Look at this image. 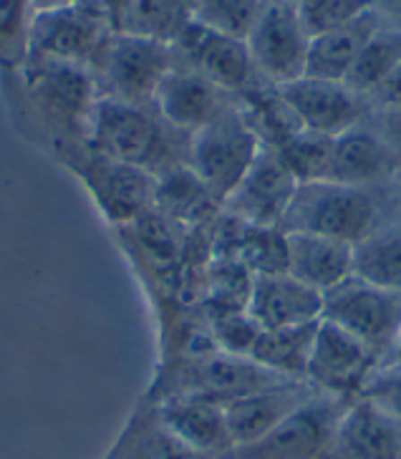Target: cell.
<instances>
[{
    "label": "cell",
    "instance_id": "obj_1",
    "mask_svg": "<svg viewBox=\"0 0 401 459\" xmlns=\"http://www.w3.org/2000/svg\"><path fill=\"white\" fill-rule=\"evenodd\" d=\"M13 76L21 83L31 124L54 154L89 142L96 104L101 99L89 68L28 56Z\"/></svg>",
    "mask_w": 401,
    "mask_h": 459
},
{
    "label": "cell",
    "instance_id": "obj_2",
    "mask_svg": "<svg viewBox=\"0 0 401 459\" xmlns=\"http://www.w3.org/2000/svg\"><path fill=\"white\" fill-rule=\"evenodd\" d=\"M86 144L160 179L179 167H189L192 134L172 126L154 104L139 107L99 99Z\"/></svg>",
    "mask_w": 401,
    "mask_h": 459
},
{
    "label": "cell",
    "instance_id": "obj_3",
    "mask_svg": "<svg viewBox=\"0 0 401 459\" xmlns=\"http://www.w3.org/2000/svg\"><path fill=\"white\" fill-rule=\"evenodd\" d=\"M384 215L374 187H348L338 182L298 185L293 203L278 228L288 232L323 235L341 243L359 245L374 235Z\"/></svg>",
    "mask_w": 401,
    "mask_h": 459
},
{
    "label": "cell",
    "instance_id": "obj_4",
    "mask_svg": "<svg viewBox=\"0 0 401 459\" xmlns=\"http://www.w3.org/2000/svg\"><path fill=\"white\" fill-rule=\"evenodd\" d=\"M283 381H291V378H283L267 371L266 366H260L248 356H230V353L214 351L160 364L157 377L152 381L144 399L157 404L167 396L195 394V396H205V399H213L217 404L225 406L240 396L275 386Z\"/></svg>",
    "mask_w": 401,
    "mask_h": 459
},
{
    "label": "cell",
    "instance_id": "obj_5",
    "mask_svg": "<svg viewBox=\"0 0 401 459\" xmlns=\"http://www.w3.org/2000/svg\"><path fill=\"white\" fill-rule=\"evenodd\" d=\"M56 160L86 187L99 212L117 230L154 210L157 177L144 169L107 157L89 144L64 149L56 154Z\"/></svg>",
    "mask_w": 401,
    "mask_h": 459
},
{
    "label": "cell",
    "instance_id": "obj_6",
    "mask_svg": "<svg viewBox=\"0 0 401 459\" xmlns=\"http://www.w3.org/2000/svg\"><path fill=\"white\" fill-rule=\"evenodd\" d=\"M263 142L248 122L240 101L228 107L214 122L192 134L189 144V169L200 177L205 187L225 204L230 192L253 167Z\"/></svg>",
    "mask_w": 401,
    "mask_h": 459
},
{
    "label": "cell",
    "instance_id": "obj_7",
    "mask_svg": "<svg viewBox=\"0 0 401 459\" xmlns=\"http://www.w3.org/2000/svg\"><path fill=\"white\" fill-rule=\"evenodd\" d=\"M114 36L107 0H79L33 15L28 56L92 68Z\"/></svg>",
    "mask_w": 401,
    "mask_h": 459
},
{
    "label": "cell",
    "instance_id": "obj_8",
    "mask_svg": "<svg viewBox=\"0 0 401 459\" xmlns=\"http://www.w3.org/2000/svg\"><path fill=\"white\" fill-rule=\"evenodd\" d=\"M177 66L174 46L114 33L92 68L101 99L152 107L164 76Z\"/></svg>",
    "mask_w": 401,
    "mask_h": 459
},
{
    "label": "cell",
    "instance_id": "obj_9",
    "mask_svg": "<svg viewBox=\"0 0 401 459\" xmlns=\"http://www.w3.org/2000/svg\"><path fill=\"white\" fill-rule=\"evenodd\" d=\"M348 404L351 399L316 392L278 427L250 445L232 446L220 459H326Z\"/></svg>",
    "mask_w": 401,
    "mask_h": 459
},
{
    "label": "cell",
    "instance_id": "obj_10",
    "mask_svg": "<svg viewBox=\"0 0 401 459\" xmlns=\"http://www.w3.org/2000/svg\"><path fill=\"white\" fill-rule=\"evenodd\" d=\"M321 318L363 341L387 364L401 336V293L351 275L323 293Z\"/></svg>",
    "mask_w": 401,
    "mask_h": 459
},
{
    "label": "cell",
    "instance_id": "obj_11",
    "mask_svg": "<svg viewBox=\"0 0 401 459\" xmlns=\"http://www.w3.org/2000/svg\"><path fill=\"white\" fill-rule=\"evenodd\" d=\"M248 48L260 79L273 86L298 82L306 76L310 36L298 13L295 0H267L257 18Z\"/></svg>",
    "mask_w": 401,
    "mask_h": 459
},
{
    "label": "cell",
    "instance_id": "obj_12",
    "mask_svg": "<svg viewBox=\"0 0 401 459\" xmlns=\"http://www.w3.org/2000/svg\"><path fill=\"white\" fill-rule=\"evenodd\" d=\"M381 364L384 359L374 349H369L348 331L321 318L313 351L308 359L306 381L316 392L341 396V399H356L363 384Z\"/></svg>",
    "mask_w": 401,
    "mask_h": 459
},
{
    "label": "cell",
    "instance_id": "obj_13",
    "mask_svg": "<svg viewBox=\"0 0 401 459\" xmlns=\"http://www.w3.org/2000/svg\"><path fill=\"white\" fill-rule=\"evenodd\" d=\"M174 54L179 64L195 68L235 99H240L263 82L253 64L248 41L210 30L200 23H192L179 36V41L174 43Z\"/></svg>",
    "mask_w": 401,
    "mask_h": 459
},
{
    "label": "cell",
    "instance_id": "obj_14",
    "mask_svg": "<svg viewBox=\"0 0 401 459\" xmlns=\"http://www.w3.org/2000/svg\"><path fill=\"white\" fill-rule=\"evenodd\" d=\"M278 91L293 108L303 129L326 136L346 134L348 129H356L374 114L371 99L353 91L344 82L303 76L298 82L278 86Z\"/></svg>",
    "mask_w": 401,
    "mask_h": 459
},
{
    "label": "cell",
    "instance_id": "obj_15",
    "mask_svg": "<svg viewBox=\"0 0 401 459\" xmlns=\"http://www.w3.org/2000/svg\"><path fill=\"white\" fill-rule=\"evenodd\" d=\"M298 192V179L275 149L263 147L240 185L222 204L228 215L255 228H278Z\"/></svg>",
    "mask_w": 401,
    "mask_h": 459
},
{
    "label": "cell",
    "instance_id": "obj_16",
    "mask_svg": "<svg viewBox=\"0 0 401 459\" xmlns=\"http://www.w3.org/2000/svg\"><path fill=\"white\" fill-rule=\"evenodd\" d=\"M235 101L238 99L222 91L217 83L177 61V66L164 76L160 91L154 96V108L172 126L195 134L202 126L214 122Z\"/></svg>",
    "mask_w": 401,
    "mask_h": 459
},
{
    "label": "cell",
    "instance_id": "obj_17",
    "mask_svg": "<svg viewBox=\"0 0 401 459\" xmlns=\"http://www.w3.org/2000/svg\"><path fill=\"white\" fill-rule=\"evenodd\" d=\"M248 313L263 331L293 328L321 321L323 293L301 283L288 271L253 275Z\"/></svg>",
    "mask_w": 401,
    "mask_h": 459
},
{
    "label": "cell",
    "instance_id": "obj_18",
    "mask_svg": "<svg viewBox=\"0 0 401 459\" xmlns=\"http://www.w3.org/2000/svg\"><path fill=\"white\" fill-rule=\"evenodd\" d=\"M326 459H401V421L356 396L338 419Z\"/></svg>",
    "mask_w": 401,
    "mask_h": 459
},
{
    "label": "cell",
    "instance_id": "obj_19",
    "mask_svg": "<svg viewBox=\"0 0 401 459\" xmlns=\"http://www.w3.org/2000/svg\"><path fill=\"white\" fill-rule=\"evenodd\" d=\"M154 406L164 429L189 452L205 459H220L232 449L222 404L195 394H179L167 396Z\"/></svg>",
    "mask_w": 401,
    "mask_h": 459
},
{
    "label": "cell",
    "instance_id": "obj_20",
    "mask_svg": "<svg viewBox=\"0 0 401 459\" xmlns=\"http://www.w3.org/2000/svg\"><path fill=\"white\" fill-rule=\"evenodd\" d=\"M399 162V154L391 149L369 117L356 129L336 136L331 182L348 187H376L379 182L394 177Z\"/></svg>",
    "mask_w": 401,
    "mask_h": 459
},
{
    "label": "cell",
    "instance_id": "obj_21",
    "mask_svg": "<svg viewBox=\"0 0 401 459\" xmlns=\"http://www.w3.org/2000/svg\"><path fill=\"white\" fill-rule=\"evenodd\" d=\"M313 394L316 389L308 381H283L225 404V421L232 446L260 439L273 427H278L283 419L291 417L295 409L306 404Z\"/></svg>",
    "mask_w": 401,
    "mask_h": 459
},
{
    "label": "cell",
    "instance_id": "obj_22",
    "mask_svg": "<svg viewBox=\"0 0 401 459\" xmlns=\"http://www.w3.org/2000/svg\"><path fill=\"white\" fill-rule=\"evenodd\" d=\"M285 271L313 290L326 293L353 275V245L323 235L288 232Z\"/></svg>",
    "mask_w": 401,
    "mask_h": 459
},
{
    "label": "cell",
    "instance_id": "obj_23",
    "mask_svg": "<svg viewBox=\"0 0 401 459\" xmlns=\"http://www.w3.org/2000/svg\"><path fill=\"white\" fill-rule=\"evenodd\" d=\"M107 5L114 33L167 46L195 23L192 0H107Z\"/></svg>",
    "mask_w": 401,
    "mask_h": 459
},
{
    "label": "cell",
    "instance_id": "obj_24",
    "mask_svg": "<svg viewBox=\"0 0 401 459\" xmlns=\"http://www.w3.org/2000/svg\"><path fill=\"white\" fill-rule=\"evenodd\" d=\"M381 26H384V18L376 8H371L362 18L351 21L348 26H341L310 39L306 76L323 79V82H346L348 71L356 64L366 41Z\"/></svg>",
    "mask_w": 401,
    "mask_h": 459
},
{
    "label": "cell",
    "instance_id": "obj_25",
    "mask_svg": "<svg viewBox=\"0 0 401 459\" xmlns=\"http://www.w3.org/2000/svg\"><path fill=\"white\" fill-rule=\"evenodd\" d=\"M154 210L185 228H200L222 212V204L189 167H179L157 179Z\"/></svg>",
    "mask_w": 401,
    "mask_h": 459
},
{
    "label": "cell",
    "instance_id": "obj_26",
    "mask_svg": "<svg viewBox=\"0 0 401 459\" xmlns=\"http://www.w3.org/2000/svg\"><path fill=\"white\" fill-rule=\"evenodd\" d=\"M104 459H205L164 429L157 406L142 402Z\"/></svg>",
    "mask_w": 401,
    "mask_h": 459
},
{
    "label": "cell",
    "instance_id": "obj_27",
    "mask_svg": "<svg viewBox=\"0 0 401 459\" xmlns=\"http://www.w3.org/2000/svg\"><path fill=\"white\" fill-rule=\"evenodd\" d=\"M318 324L321 321L293 325V328H278V331H263L250 359L278 377L291 378V381H306L308 359L313 351Z\"/></svg>",
    "mask_w": 401,
    "mask_h": 459
},
{
    "label": "cell",
    "instance_id": "obj_28",
    "mask_svg": "<svg viewBox=\"0 0 401 459\" xmlns=\"http://www.w3.org/2000/svg\"><path fill=\"white\" fill-rule=\"evenodd\" d=\"M353 275L363 283L401 293V230H376L353 245Z\"/></svg>",
    "mask_w": 401,
    "mask_h": 459
},
{
    "label": "cell",
    "instance_id": "obj_29",
    "mask_svg": "<svg viewBox=\"0 0 401 459\" xmlns=\"http://www.w3.org/2000/svg\"><path fill=\"white\" fill-rule=\"evenodd\" d=\"M401 64V30L394 26H384L376 30L366 41L356 64L351 66L346 76V86L363 96H374V91L387 82Z\"/></svg>",
    "mask_w": 401,
    "mask_h": 459
},
{
    "label": "cell",
    "instance_id": "obj_30",
    "mask_svg": "<svg viewBox=\"0 0 401 459\" xmlns=\"http://www.w3.org/2000/svg\"><path fill=\"white\" fill-rule=\"evenodd\" d=\"M334 144L336 136L301 129L293 136H288L281 147H275V152L293 172L298 185H313V182H331Z\"/></svg>",
    "mask_w": 401,
    "mask_h": 459
},
{
    "label": "cell",
    "instance_id": "obj_31",
    "mask_svg": "<svg viewBox=\"0 0 401 459\" xmlns=\"http://www.w3.org/2000/svg\"><path fill=\"white\" fill-rule=\"evenodd\" d=\"M267 0H192L195 23L248 41Z\"/></svg>",
    "mask_w": 401,
    "mask_h": 459
},
{
    "label": "cell",
    "instance_id": "obj_32",
    "mask_svg": "<svg viewBox=\"0 0 401 459\" xmlns=\"http://www.w3.org/2000/svg\"><path fill=\"white\" fill-rule=\"evenodd\" d=\"M33 15L31 0H0V71L11 76L26 64Z\"/></svg>",
    "mask_w": 401,
    "mask_h": 459
},
{
    "label": "cell",
    "instance_id": "obj_33",
    "mask_svg": "<svg viewBox=\"0 0 401 459\" xmlns=\"http://www.w3.org/2000/svg\"><path fill=\"white\" fill-rule=\"evenodd\" d=\"M371 8L374 0H301L298 3V13L310 39L348 26L351 21L369 13Z\"/></svg>",
    "mask_w": 401,
    "mask_h": 459
},
{
    "label": "cell",
    "instance_id": "obj_34",
    "mask_svg": "<svg viewBox=\"0 0 401 459\" xmlns=\"http://www.w3.org/2000/svg\"><path fill=\"white\" fill-rule=\"evenodd\" d=\"M210 325H213V338L217 351L230 353V356H248L253 353L257 338L263 333V328L257 325L248 308L240 311H222L207 313Z\"/></svg>",
    "mask_w": 401,
    "mask_h": 459
},
{
    "label": "cell",
    "instance_id": "obj_35",
    "mask_svg": "<svg viewBox=\"0 0 401 459\" xmlns=\"http://www.w3.org/2000/svg\"><path fill=\"white\" fill-rule=\"evenodd\" d=\"M359 396L369 399L371 404L384 409L388 417L401 421V366H379L369 377V381L363 384Z\"/></svg>",
    "mask_w": 401,
    "mask_h": 459
},
{
    "label": "cell",
    "instance_id": "obj_36",
    "mask_svg": "<svg viewBox=\"0 0 401 459\" xmlns=\"http://www.w3.org/2000/svg\"><path fill=\"white\" fill-rule=\"evenodd\" d=\"M374 126L384 134L391 149L399 154L401 160V108H388V111H374L371 114Z\"/></svg>",
    "mask_w": 401,
    "mask_h": 459
},
{
    "label": "cell",
    "instance_id": "obj_37",
    "mask_svg": "<svg viewBox=\"0 0 401 459\" xmlns=\"http://www.w3.org/2000/svg\"><path fill=\"white\" fill-rule=\"evenodd\" d=\"M374 111H388V108H401V64L397 71L381 83L371 96Z\"/></svg>",
    "mask_w": 401,
    "mask_h": 459
},
{
    "label": "cell",
    "instance_id": "obj_38",
    "mask_svg": "<svg viewBox=\"0 0 401 459\" xmlns=\"http://www.w3.org/2000/svg\"><path fill=\"white\" fill-rule=\"evenodd\" d=\"M374 8L381 18H388L391 26L401 30V0H374Z\"/></svg>",
    "mask_w": 401,
    "mask_h": 459
},
{
    "label": "cell",
    "instance_id": "obj_39",
    "mask_svg": "<svg viewBox=\"0 0 401 459\" xmlns=\"http://www.w3.org/2000/svg\"><path fill=\"white\" fill-rule=\"evenodd\" d=\"M36 13L40 11H54V8H64V5H71V3H79V0H31Z\"/></svg>",
    "mask_w": 401,
    "mask_h": 459
},
{
    "label": "cell",
    "instance_id": "obj_40",
    "mask_svg": "<svg viewBox=\"0 0 401 459\" xmlns=\"http://www.w3.org/2000/svg\"><path fill=\"white\" fill-rule=\"evenodd\" d=\"M387 364L401 366V336H399V341H397V346H394V351H391V356H388Z\"/></svg>",
    "mask_w": 401,
    "mask_h": 459
},
{
    "label": "cell",
    "instance_id": "obj_41",
    "mask_svg": "<svg viewBox=\"0 0 401 459\" xmlns=\"http://www.w3.org/2000/svg\"><path fill=\"white\" fill-rule=\"evenodd\" d=\"M401 192V189H399ZM399 222H401V200H399ZM399 230H401V225H399Z\"/></svg>",
    "mask_w": 401,
    "mask_h": 459
},
{
    "label": "cell",
    "instance_id": "obj_42",
    "mask_svg": "<svg viewBox=\"0 0 401 459\" xmlns=\"http://www.w3.org/2000/svg\"><path fill=\"white\" fill-rule=\"evenodd\" d=\"M295 3H301V0H295Z\"/></svg>",
    "mask_w": 401,
    "mask_h": 459
}]
</instances>
